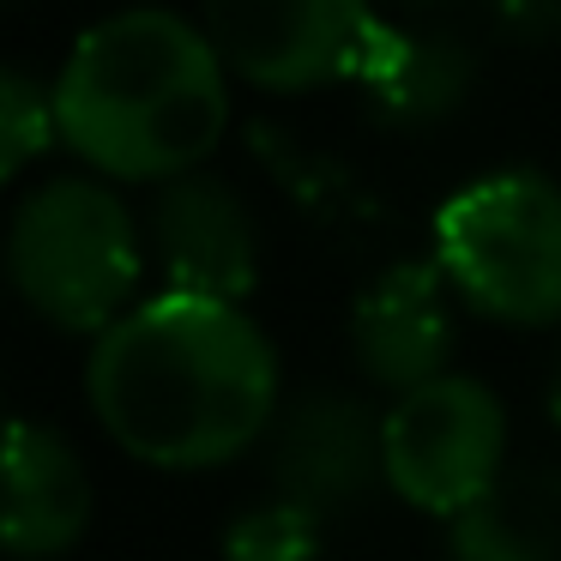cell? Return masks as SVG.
I'll return each mask as SVG.
<instances>
[{
    "instance_id": "6da1fadb",
    "label": "cell",
    "mask_w": 561,
    "mask_h": 561,
    "mask_svg": "<svg viewBox=\"0 0 561 561\" xmlns=\"http://www.w3.org/2000/svg\"><path fill=\"white\" fill-rule=\"evenodd\" d=\"M278 344L248 308L158 290L85 356V404L115 453L151 471H218L284 411Z\"/></svg>"
},
{
    "instance_id": "7a4b0ae2",
    "label": "cell",
    "mask_w": 561,
    "mask_h": 561,
    "mask_svg": "<svg viewBox=\"0 0 561 561\" xmlns=\"http://www.w3.org/2000/svg\"><path fill=\"white\" fill-rule=\"evenodd\" d=\"M230 67L218 61L199 19L158 0L122 7L79 31L55 73L61 146L103 182H182L230 139Z\"/></svg>"
},
{
    "instance_id": "3957f363",
    "label": "cell",
    "mask_w": 561,
    "mask_h": 561,
    "mask_svg": "<svg viewBox=\"0 0 561 561\" xmlns=\"http://www.w3.org/2000/svg\"><path fill=\"white\" fill-rule=\"evenodd\" d=\"M146 230L115 182L91 170H61L25 187L7 224V272L43 327L98 344L115 320L139 308Z\"/></svg>"
},
{
    "instance_id": "277c9868",
    "label": "cell",
    "mask_w": 561,
    "mask_h": 561,
    "mask_svg": "<svg viewBox=\"0 0 561 561\" xmlns=\"http://www.w3.org/2000/svg\"><path fill=\"white\" fill-rule=\"evenodd\" d=\"M435 266L459 308L513 332L561 327V182L507 163L435 206Z\"/></svg>"
},
{
    "instance_id": "5b68a950",
    "label": "cell",
    "mask_w": 561,
    "mask_h": 561,
    "mask_svg": "<svg viewBox=\"0 0 561 561\" xmlns=\"http://www.w3.org/2000/svg\"><path fill=\"white\" fill-rule=\"evenodd\" d=\"M218 61L260 98H308L368 73L392 19L380 0H199Z\"/></svg>"
},
{
    "instance_id": "8992f818",
    "label": "cell",
    "mask_w": 561,
    "mask_h": 561,
    "mask_svg": "<svg viewBox=\"0 0 561 561\" xmlns=\"http://www.w3.org/2000/svg\"><path fill=\"white\" fill-rule=\"evenodd\" d=\"M507 404L477 375H440L387 404V489L411 513L459 519L507 477Z\"/></svg>"
},
{
    "instance_id": "52a82bcc",
    "label": "cell",
    "mask_w": 561,
    "mask_h": 561,
    "mask_svg": "<svg viewBox=\"0 0 561 561\" xmlns=\"http://www.w3.org/2000/svg\"><path fill=\"white\" fill-rule=\"evenodd\" d=\"M260 459L272 495L314 513L320 525H339L387 483V411L356 387L308 380L284 399Z\"/></svg>"
},
{
    "instance_id": "ba28073f",
    "label": "cell",
    "mask_w": 561,
    "mask_h": 561,
    "mask_svg": "<svg viewBox=\"0 0 561 561\" xmlns=\"http://www.w3.org/2000/svg\"><path fill=\"white\" fill-rule=\"evenodd\" d=\"M146 254L163 290L242 308L260 290V218L248 194L218 170L151 187Z\"/></svg>"
},
{
    "instance_id": "9c48e42d",
    "label": "cell",
    "mask_w": 561,
    "mask_h": 561,
    "mask_svg": "<svg viewBox=\"0 0 561 561\" xmlns=\"http://www.w3.org/2000/svg\"><path fill=\"white\" fill-rule=\"evenodd\" d=\"M351 363L387 399L428 387V380L453 375V344H459V296H453L447 272L435 254H399L387 266L368 272L356 290L351 320Z\"/></svg>"
},
{
    "instance_id": "30bf717a",
    "label": "cell",
    "mask_w": 561,
    "mask_h": 561,
    "mask_svg": "<svg viewBox=\"0 0 561 561\" xmlns=\"http://www.w3.org/2000/svg\"><path fill=\"white\" fill-rule=\"evenodd\" d=\"M483 85V55L453 25H399L380 37L368 73L356 79V103L380 134L423 139L453 127Z\"/></svg>"
},
{
    "instance_id": "8fae6325",
    "label": "cell",
    "mask_w": 561,
    "mask_h": 561,
    "mask_svg": "<svg viewBox=\"0 0 561 561\" xmlns=\"http://www.w3.org/2000/svg\"><path fill=\"white\" fill-rule=\"evenodd\" d=\"M98 519L91 465L55 423L19 416L7 435V556L13 561H61L85 543Z\"/></svg>"
},
{
    "instance_id": "7c38bea8",
    "label": "cell",
    "mask_w": 561,
    "mask_h": 561,
    "mask_svg": "<svg viewBox=\"0 0 561 561\" xmlns=\"http://www.w3.org/2000/svg\"><path fill=\"white\" fill-rule=\"evenodd\" d=\"M242 146H248V158L260 163V175L296 206V218H302L308 230L332 236V242H344V248H363V242H375V236L392 230L387 199H380L344 158H332L327 146L296 134L290 122L254 115V122L242 127Z\"/></svg>"
},
{
    "instance_id": "4fadbf2b",
    "label": "cell",
    "mask_w": 561,
    "mask_h": 561,
    "mask_svg": "<svg viewBox=\"0 0 561 561\" xmlns=\"http://www.w3.org/2000/svg\"><path fill=\"white\" fill-rule=\"evenodd\" d=\"M447 561H561V465H507V477L447 525Z\"/></svg>"
},
{
    "instance_id": "5bb4252c",
    "label": "cell",
    "mask_w": 561,
    "mask_h": 561,
    "mask_svg": "<svg viewBox=\"0 0 561 561\" xmlns=\"http://www.w3.org/2000/svg\"><path fill=\"white\" fill-rule=\"evenodd\" d=\"M55 146H61L55 85L37 79L25 61H7L0 67V182H19Z\"/></svg>"
},
{
    "instance_id": "9a60e30c",
    "label": "cell",
    "mask_w": 561,
    "mask_h": 561,
    "mask_svg": "<svg viewBox=\"0 0 561 561\" xmlns=\"http://www.w3.org/2000/svg\"><path fill=\"white\" fill-rule=\"evenodd\" d=\"M327 531L332 525H320L314 513L272 495V501L230 513V525L218 537V561H320Z\"/></svg>"
},
{
    "instance_id": "2e32d148",
    "label": "cell",
    "mask_w": 561,
    "mask_h": 561,
    "mask_svg": "<svg viewBox=\"0 0 561 561\" xmlns=\"http://www.w3.org/2000/svg\"><path fill=\"white\" fill-rule=\"evenodd\" d=\"M489 31L507 49H549L561 43V0H483Z\"/></svg>"
},
{
    "instance_id": "e0dca14e",
    "label": "cell",
    "mask_w": 561,
    "mask_h": 561,
    "mask_svg": "<svg viewBox=\"0 0 561 561\" xmlns=\"http://www.w3.org/2000/svg\"><path fill=\"white\" fill-rule=\"evenodd\" d=\"M380 7H392L399 25H440V19H447L453 7H465V0H380Z\"/></svg>"
},
{
    "instance_id": "ac0fdd59",
    "label": "cell",
    "mask_w": 561,
    "mask_h": 561,
    "mask_svg": "<svg viewBox=\"0 0 561 561\" xmlns=\"http://www.w3.org/2000/svg\"><path fill=\"white\" fill-rule=\"evenodd\" d=\"M543 416H549V428L561 435V356H556V368H549V380H543Z\"/></svg>"
},
{
    "instance_id": "d6986e66",
    "label": "cell",
    "mask_w": 561,
    "mask_h": 561,
    "mask_svg": "<svg viewBox=\"0 0 561 561\" xmlns=\"http://www.w3.org/2000/svg\"><path fill=\"white\" fill-rule=\"evenodd\" d=\"M7 7H19V0H7Z\"/></svg>"
}]
</instances>
